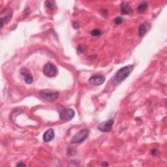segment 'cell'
I'll return each instance as SVG.
<instances>
[{"label": "cell", "instance_id": "6da1fadb", "mask_svg": "<svg viewBox=\"0 0 167 167\" xmlns=\"http://www.w3.org/2000/svg\"><path fill=\"white\" fill-rule=\"evenodd\" d=\"M133 69H134V65H129L119 69L116 74H115L113 80H112L113 84L114 85H118L123 80H125L131 73Z\"/></svg>", "mask_w": 167, "mask_h": 167}, {"label": "cell", "instance_id": "7a4b0ae2", "mask_svg": "<svg viewBox=\"0 0 167 167\" xmlns=\"http://www.w3.org/2000/svg\"><path fill=\"white\" fill-rule=\"evenodd\" d=\"M59 92L56 91H51L49 89L42 90L39 92V96L42 100L45 101H56L58 97H59Z\"/></svg>", "mask_w": 167, "mask_h": 167}, {"label": "cell", "instance_id": "3957f363", "mask_svg": "<svg viewBox=\"0 0 167 167\" xmlns=\"http://www.w3.org/2000/svg\"><path fill=\"white\" fill-rule=\"evenodd\" d=\"M89 135V130L87 129H84L80 130V131L76 133L74 135L73 137L71 139L72 144H78L81 143L83 141H84L87 139V136Z\"/></svg>", "mask_w": 167, "mask_h": 167}, {"label": "cell", "instance_id": "277c9868", "mask_svg": "<svg viewBox=\"0 0 167 167\" xmlns=\"http://www.w3.org/2000/svg\"><path fill=\"white\" fill-rule=\"evenodd\" d=\"M58 71L57 67L55 65H54L51 63H48L44 66L43 68V73L47 77L52 78L56 76L58 74Z\"/></svg>", "mask_w": 167, "mask_h": 167}, {"label": "cell", "instance_id": "5b68a950", "mask_svg": "<svg viewBox=\"0 0 167 167\" xmlns=\"http://www.w3.org/2000/svg\"><path fill=\"white\" fill-rule=\"evenodd\" d=\"M74 111L73 109L69 108H64L60 110V119L63 121H68L71 120L74 116Z\"/></svg>", "mask_w": 167, "mask_h": 167}, {"label": "cell", "instance_id": "8992f818", "mask_svg": "<svg viewBox=\"0 0 167 167\" xmlns=\"http://www.w3.org/2000/svg\"><path fill=\"white\" fill-rule=\"evenodd\" d=\"M113 124H114L113 119H108V120L103 121V122L99 124L97 129L99 131H101V132H105V133L110 132V131L112 130Z\"/></svg>", "mask_w": 167, "mask_h": 167}, {"label": "cell", "instance_id": "52a82bcc", "mask_svg": "<svg viewBox=\"0 0 167 167\" xmlns=\"http://www.w3.org/2000/svg\"><path fill=\"white\" fill-rule=\"evenodd\" d=\"M105 77L103 75H95L91 76L89 78V82L91 85L98 86V85H102L105 82Z\"/></svg>", "mask_w": 167, "mask_h": 167}, {"label": "cell", "instance_id": "ba28073f", "mask_svg": "<svg viewBox=\"0 0 167 167\" xmlns=\"http://www.w3.org/2000/svg\"><path fill=\"white\" fill-rule=\"evenodd\" d=\"M13 12L11 9H6V14L5 17L1 18V28H3L4 24L8 23L12 19Z\"/></svg>", "mask_w": 167, "mask_h": 167}, {"label": "cell", "instance_id": "9c48e42d", "mask_svg": "<svg viewBox=\"0 0 167 167\" xmlns=\"http://www.w3.org/2000/svg\"><path fill=\"white\" fill-rule=\"evenodd\" d=\"M54 136H55V134H54V130L52 129H49L48 130H47L44 133L43 140L45 142H50L54 139Z\"/></svg>", "mask_w": 167, "mask_h": 167}, {"label": "cell", "instance_id": "30bf717a", "mask_svg": "<svg viewBox=\"0 0 167 167\" xmlns=\"http://www.w3.org/2000/svg\"><path fill=\"white\" fill-rule=\"evenodd\" d=\"M21 74L25 76V82L28 84H31L33 82V76L31 75L30 72H29L28 69L25 68L22 69L21 70Z\"/></svg>", "mask_w": 167, "mask_h": 167}, {"label": "cell", "instance_id": "8fae6325", "mask_svg": "<svg viewBox=\"0 0 167 167\" xmlns=\"http://www.w3.org/2000/svg\"><path fill=\"white\" fill-rule=\"evenodd\" d=\"M121 11L123 15H128L133 13V9L127 4L123 3L121 5Z\"/></svg>", "mask_w": 167, "mask_h": 167}, {"label": "cell", "instance_id": "7c38bea8", "mask_svg": "<svg viewBox=\"0 0 167 167\" xmlns=\"http://www.w3.org/2000/svg\"><path fill=\"white\" fill-rule=\"evenodd\" d=\"M148 7V3H146V2H143V3L140 4L139 7H138V11H139V12H144V11H146V9H147Z\"/></svg>", "mask_w": 167, "mask_h": 167}, {"label": "cell", "instance_id": "4fadbf2b", "mask_svg": "<svg viewBox=\"0 0 167 167\" xmlns=\"http://www.w3.org/2000/svg\"><path fill=\"white\" fill-rule=\"evenodd\" d=\"M146 31H147V29H146V27L145 26L144 24H142L139 27V36L140 37H143V36L145 35L146 33Z\"/></svg>", "mask_w": 167, "mask_h": 167}, {"label": "cell", "instance_id": "5bb4252c", "mask_svg": "<svg viewBox=\"0 0 167 167\" xmlns=\"http://www.w3.org/2000/svg\"><path fill=\"white\" fill-rule=\"evenodd\" d=\"M45 5L50 9H56V3L54 1H45Z\"/></svg>", "mask_w": 167, "mask_h": 167}, {"label": "cell", "instance_id": "9a60e30c", "mask_svg": "<svg viewBox=\"0 0 167 167\" xmlns=\"http://www.w3.org/2000/svg\"><path fill=\"white\" fill-rule=\"evenodd\" d=\"M76 153V151L75 149L72 148H67V155L69 156H73V155H74Z\"/></svg>", "mask_w": 167, "mask_h": 167}, {"label": "cell", "instance_id": "2e32d148", "mask_svg": "<svg viewBox=\"0 0 167 167\" xmlns=\"http://www.w3.org/2000/svg\"><path fill=\"white\" fill-rule=\"evenodd\" d=\"M91 34L93 36L97 37V36L101 35V34H102V32H101V30H97V29H95V30H93L91 31Z\"/></svg>", "mask_w": 167, "mask_h": 167}, {"label": "cell", "instance_id": "e0dca14e", "mask_svg": "<svg viewBox=\"0 0 167 167\" xmlns=\"http://www.w3.org/2000/svg\"><path fill=\"white\" fill-rule=\"evenodd\" d=\"M122 22H123V19L121 17H119L116 18V19H115V20H114V22L116 24H120L122 23Z\"/></svg>", "mask_w": 167, "mask_h": 167}, {"label": "cell", "instance_id": "ac0fdd59", "mask_svg": "<svg viewBox=\"0 0 167 167\" xmlns=\"http://www.w3.org/2000/svg\"><path fill=\"white\" fill-rule=\"evenodd\" d=\"M78 50L81 53H82L84 52V48L82 46V45H79V46H78Z\"/></svg>", "mask_w": 167, "mask_h": 167}, {"label": "cell", "instance_id": "d6986e66", "mask_svg": "<svg viewBox=\"0 0 167 167\" xmlns=\"http://www.w3.org/2000/svg\"><path fill=\"white\" fill-rule=\"evenodd\" d=\"M158 153H159V151L157 150H153L151 151V154L152 155H157Z\"/></svg>", "mask_w": 167, "mask_h": 167}, {"label": "cell", "instance_id": "ffe728a7", "mask_svg": "<svg viewBox=\"0 0 167 167\" xmlns=\"http://www.w3.org/2000/svg\"><path fill=\"white\" fill-rule=\"evenodd\" d=\"M73 27H74V28H76V29L78 28H79V24H78V23H77V22H74V23H73Z\"/></svg>", "mask_w": 167, "mask_h": 167}, {"label": "cell", "instance_id": "44dd1931", "mask_svg": "<svg viewBox=\"0 0 167 167\" xmlns=\"http://www.w3.org/2000/svg\"><path fill=\"white\" fill-rule=\"evenodd\" d=\"M17 166H25V164H23V163H21V162H20V163L17 164Z\"/></svg>", "mask_w": 167, "mask_h": 167}]
</instances>
